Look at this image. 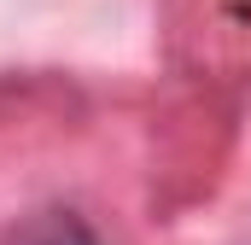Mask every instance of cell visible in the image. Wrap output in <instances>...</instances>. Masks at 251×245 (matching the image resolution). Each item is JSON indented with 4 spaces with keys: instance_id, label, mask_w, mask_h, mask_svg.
<instances>
[{
    "instance_id": "obj_1",
    "label": "cell",
    "mask_w": 251,
    "mask_h": 245,
    "mask_svg": "<svg viewBox=\"0 0 251 245\" xmlns=\"http://www.w3.org/2000/svg\"><path fill=\"white\" fill-rule=\"evenodd\" d=\"M18 245H94V234L76 222V216H35L24 234H18Z\"/></svg>"
}]
</instances>
